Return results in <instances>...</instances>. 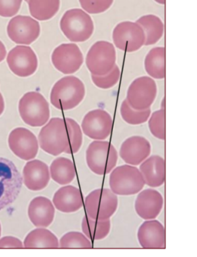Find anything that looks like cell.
<instances>
[{
    "label": "cell",
    "instance_id": "1",
    "mask_svg": "<svg viewBox=\"0 0 197 257\" xmlns=\"http://www.w3.org/2000/svg\"><path fill=\"white\" fill-rule=\"evenodd\" d=\"M85 95L82 81L75 76H66L58 80L52 87L50 102L58 109L70 110L83 101Z\"/></svg>",
    "mask_w": 197,
    "mask_h": 257
},
{
    "label": "cell",
    "instance_id": "2",
    "mask_svg": "<svg viewBox=\"0 0 197 257\" xmlns=\"http://www.w3.org/2000/svg\"><path fill=\"white\" fill-rule=\"evenodd\" d=\"M41 149L52 156L67 154L69 148L68 130L64 119L52 118L43 127L39 135Z\"/></svg>",
    "mask_w": 197,
    "mask_h": 257
},
{
    "label": "cell",
    "instance_id": "3",
    "mask_svg": "<svg viewBox=\"0 0 197 257\" xmlns=\"http://www.w3.org/2000/svg\"><path fill=\"white\" fill-rule=\"evenodd\" d=\"M88 167L98 175L108 174L115 168L118 161V153L110 142L95 141L88 146L85 153Z\"/></svg>",
    "mask_w": 197,
    "mask_h": 257
},
{
    "label": "cell",
    "instance_id": "4",
    "mask_svg": "<svg viewBox=\"0 0 197 257\" xmlns=\"http://www.w3.org/2000/svg\"><path fill=\"white\" fill-rule=\"evenodd\" d=\"M110 177L111 191L117 195L130 196L139 193L145 185L139 169L124 165L113 169Z\"/></svg>",
    "mask_w": 197,
    "mask_h": 257
},
{
    "label": "cell",
    "instance_id": "5",
    "mask_svg": "<svg viewBox=\"0 0 197 257\" xmlns=\"http://www.w3.org/2000/svg\"><path fill=\"white\" fill-rule=\"evenodd\" d=\"M60 29L70 41L81 43L87 41L93 35L94 24L86 12L80 9H72L62 16Z\"/></svg>",
    "mask_w": 197,
    "mask_h": 257
},
{
    "label": "cell",
    "instance_id": "6",
    "mask_svg": "<svg viewBox=\"0 0 197 257\" xmlns=\"http://www.w3.org/2000/svg\"><path fill=\"white\" fill-rule=\"evenodd\" d=\"M19 111L24 122L32 127L43 126L50 115L49 103L36 91L28 92L23 96L19 103Z\"/></svg>",
    "mask_w": 197,
    "mask_h": 257
},
{
    "label": "cell",
    "instance_id": "7",
    "mask_svg": "<svg viewBox=\"0 0 197 257\" xmlns=\"http://www.w3.org/2000/svg\"><path fill=\"white\" fill-rule=\"evenodd\" d=\"M22 185V176L16 165L8 159L0 158V210L18 198Z\"/></svg>",
    "mask_w": 197,
    "mask_h": 257
},
{
    "label": "cell",
    "instance_id": "8",
    "mask_svg": "<svg viewBox=\"0 0 197 257\" xmlns=\"http://www.w3.org/2000/svg\"><path fill=\"white\" fill-rule=\"evenodd\" d=\"M118 197L110 189L94 190L85 199L87 216L94 219H108L118 208Z\"/></svg>",
    "mask_w": 197,
    "mask_h": 257
},
{
    "label": "cell",
    "instance_id": "9",
    "mask_svg": "<svg viewBox=\"0 0 197 257\" xmlns=\"http://www.w3.org/2000/svg\"><path fill=\"white\" fill-rule=\"evenodd\" d=\"M116 51L113 44L98 41L89 49L86 65L92 75L104 76L111 72L116 63Z\"/></svg>",
    "mask_w": 197,
    "mask_h": 257
},
{
    "label": "cell",
    "instance_id": "10",
    "mask_svg": "<svg viewBox=\"0 0 197 257\" xmlns=\"http://www.w3.org/2000/svg\"><path fill=\"white\" fill-rule=\"evenodd\" d=\"M157 85L154 79L143 76L136 79L128 89L127 101L136 110L150 108L156 99Z\"/></svg>",
    "mask_w": 197,
    "mask_h": 257
},
{
    "label": "cell",
    "instance_id": "11",
    "mask_svg": "<svg viewBox=\"0 0 197 257\" xmlns=\"http://www.w3.org/2000/svg\"><path fill=\"white\" fill-rule=\"evenodd\" d=\"M115 45L121 51L133 52L138 51L145 43L143 29L137 23L125 22L115 27L113 33Z\"/></svg>",
    "mask_w": 197,
    "mask_h": 257
},
{
    "label": "cell",
    "instance_id": "12",
    "mask_svg": "<svg viewBox=\"0 0 197 257\" xmlns=\"http://www.w3.org/2000/svg\"><path fill=\"white\" fill-rule=\"evenodd\" d=\"M7 32L14 43L28 45L39 38L41 27L39 22L31 17L18 16L10 20Z\"/></svg>",
    "mask_w": 197,
    "mask_h": 257
},
{
    "label": "cell",
    "instance_id": "13",
    "mask_svg": "<svg viewBox=\"0 0 197 257\" xmlns=\"http://www.w3.org/2000/svg\"><path fill=\"white\" fill-rule=\"evenodd\" d=\"M81 128L89 139L104 141L110 137L112 132V117L104 110H91L83 118Z\"/></svg>",
    "mask_w": 197,
    "mask_h": 257
},
{
    "label": "cell",
    "instance_id": "14",
    "mask_svg": "<svg viewBox=\"0 0 197 257\" xmlns=\"http://www.w3.org/2000/svg\"><path fill=\"white\" fill-rule=\"evenodd\" d=\"M8 144L13 153L23 160L34 159L39 152V141L34 134L25 128H17L10 134Z\"/></svg>",
    "mask_w": 197,
    "mask_h": 257
},
{
    "label": "cell",
    "instance_id": "15",
    "mask_svg": "<svg viewBox=\"0 0 197 257\" xmlns=\"http://www.w3.org/2000/svg\"><path fill=\"white\" fill-rule=\"evenodd\" d=\"M7 62L12 72L19 77L32 76L38 68L35 52L26 46H17L8 54Z\"/></svg>",
    "mask_w": 197,
    "mask_h": 257
},
{
    "label": "cell",
    "instance_id": "16",
    "mask_svg": "<svg viewBox=\"0 0 197 257\" xmlns=\"http://www.w3.org/2000/svg\"><path fill=\"white\" fill-rule=\"evenodd\" d=\"M52 62L59 72L64 74H72L81 68L83 56L75 44H62L54 49Z\"/></svg>",
    "mask_w": 197,
    "mask_h": 257
},
{
    "label": "cell",
    "instance_id": "17",
    "mask_svg": "<svg viewBox=\"0 0 197 257\" xmlns=\"http://www.w3.org/2000/svg\"><path fill=\"white\" fill-rule=\"evenodd\" d=\"M152 146L145 138L135 136L129 138L121 146L119 155L127 164L139 166L150 156Z\"/></svg>",
    "mask_w": 197,
    "mask_h": 257
},
{
    "label": "cell",
    "instance_id": "18",
    "mask_svg": "<svg viewBox=\"0 0 197 257\" xmlns=\"http://www.w3.org/2000/svg\"><path fill=\"white\" fill-rule=\"evenodd\" d=\"M23 183L27 189L39 191L49 185L50 175L49 167L42 161L34 160L27 162L23 171Z\"/></svg>",
    "mask_w": 197,
    "mask_h": 257
},
{
    "label": "cell",
    "instance_id": "19",
    "mask_svg": "<svg viewBox=\"0 0 197 257\" xmlns=\"http://www.w3.org/2000/svg\"><path fill=\"white\" fill-rule=\"evenodd\" d=\"M163 206L162 195L156 190L152 189L140 192L135 204L136 214L146 220L156 218Z\"/></svg>",
    "mask_w": 197,
    "mask_h": 257
},
{
    "label": "cell",
    "instance_id": "20",
    "mask_svg": "<svg viewBox=\"0 0 197 257\" xmlns=\"http://www.w3.org/2000/svg\"><path fill=\"white\" fill-rule=\"evenodd\" d=\"M137 237L142 248L152 249L165 248V228L156 219L144 221L138 229Z\"/></svg>",
    "mask_w": 197,
    "mask_h": 257
},
{
    "label": "cell",
    "instance_id": "21",
    "mask_svg": "<svg viewBox=\"0 0 197 257\" xmlns=\"http://www.w3.org/2000/svg\"><path fill=\"white\" fill-rule=\"evenodd\" d=\"M28 216L35 227H47L53 222L55 207L49 198L38 196L29 204Z\"/></svg>",
    "mask_w": 197,
    "mask_h": 257
},
{
    "label": "cell",
    "instance_id": "22",
    "mask_svg": "<svg viewBox=\"0 0 197 257\" xmlns=\"http://www.w3.org/2000/svg\"><path fill=\"white\" fill-rule=\"evenodd\" d=\"M54 207L63 213L77 212L82 208L83 202L81 191L72 185L60 188L54 194L53 200Z\"/></svg>",
    "mask_w": 197,
    "mask_h": 257
},
{
    "label": "cell",
    "instance_id": "23",
    "mask_svg": "<svg viewBox=\"0 0 197 257\" xmlns=\"http://www.w3.org/2000/svg\"><path fill=\"white\" fill-rule=\"evenodd\" d=\"M139 170L145 184L156 188L162 186L165 181V162L159 156H152L140 165Z\"/></svg>",
    "mask_w": 197,
    "mask_h": 257
},
{
    "label": "cell",
    "instance_id": "24",
    "mask_svg": "<svg viewBox=\"0 0 197 257\" xmlns=\"http://www.w3.org/2000/svg\"><path fill=\"white\" fill-rule=\"evenodd\" d=\"M49 171L52 180L60 185L72 183L76 175L74 163L70 159L63 157L56 158L52 162Z\"/></svg>",
    "mask_w": 197,
    "mask_h": 257
},
{
    "label": "cell",
    "instance_id": "25",
    "mask_svg": "<svg viewBox=\"0 0 197 257\" xmlns=\"http://www.w3.org/2000/svg\"><path fill=\"white\" fill-rule=\"evenodd\" d=\"M24 246L27 248H56L59 247V241L49 229L39 227L27 235Z\"/></svg>",
    "mask_w": 197,
    "mask_h": 257
},
{
    "label": "cell",
    "instance_id": "26",
    "mask_svg": "<svg viewBox=\"0 0 197 257\" xmlns=\"http://www.w3.org/2000/svg\"><path fill=\"white\" fill-rule=\"evenodd\" d=\"M143 29L145 35L144 45H154L162 37L164 26L162 21L154 15H147L138 19L136 22Z\"/></svg>",
    "mask_w": 197,
    "mask_h": 257
},
{
    "label": "cell",
    "instance_id": "27",
    "mask_svg": "<svg viewBox=\"0 0 197 257\" xmlns=\"http://www.w3.org/2000/svg\"><path fill=\"white\" fill-rule=\"evenodd\" d=\"M144 66L146 72L153 78L161 79L165 77V49L156 47L146 56Z\"/></svg>",
    "mask_w": 197,
    "mask_h": 257
},
{
    "label": "cell",
    "instance_id": "28",
    "mask_svg": "<svg viewBox=\"0 0 197 257\" xmlns=\"http://www.w3.org/2000/svg\"><path fill=\"white\" fill-rule=\"evenodd\" d=\"M29 12L39 21H47L53 18L60 9V0H29Z\"/></svg>",
    "mask_w": 197,
    "mask_h": 257
},
{
    "label": "cell",
    "instance_id": "29",
    "mask_svg": "<svg viewBox=\"0 0 197 257\" xmlns=\"http://www.w3.org/2000/svg\"><path fill=\"white\" fill-rule=\"evenodd\" d=\"M111 220L94 219L85 216L81 223V229L84 235L91 240H102L109 235L111 230Z\"/></svg>",
    "mask_w": 197,
    "mask_h": 257
},
{
    "label": "cell",
    "instance_id": "30",
    "mask_svg": "<svg viewBox=\"0 0 197 257\" xmlns=\"http://www.w3.org/2000/svg\"><path fill=\"white\" fill-rule=\"evenodd\" d=\"M121 114L124 120L128 124L131 125H139L146 122L150 118L151 109L136 110L132 108L125 100L121 104Z\"/></svg>",
    "mask_w": 197,
    "mask_h": 257
},
{
    "label": "cell",
    "instance_id": "31",
    "mask_svg": "<svg viewBox=\"0 0 197 257\" xmlns=\"http://www.w3.org/2000/svg\"><path fill=\"white\" fill-rule=\"evenodd\" d=\"M69 138V148L67 154H75L80 150L83 144V134L80 126L72 118H66Z\"/></svg>",
    "mask_w": 197,
    "mask_h": 257
},
{
    "label": "cell",
    "instance_id": "32",
    "mask_svg": "<svg viewBox=\"0 0 197 257\" xmlns=\"http://www.w3.org/2000/svg\"><path fill=\"white\" fill-rule=\"evenodd\" d=\"M59 247L62 248H90L91 242L79 232H68L63 235L59 242Z\"/></svg>",
    "mask_w": 197,
    "mask_h": 257
},
{
    "label": "cell",
    "instance_id": "33",
    "mask_svg": "<svg viewBox=\"0 0 197 257\" xmlns=\"http://www.w3.org/2000/svg\"><path fill=\"white\" fill-rule=\"evenodd\" d=\"M149 129L156 139L165 140V109L164 108L153 112L148 122Z\"/></svg>",
    "mask_w": 197,
    "mask_h": 257
},
{
    "label": "cell",
    "instance_id": "34",
    "mask_svg": "<svg viewBox=\"0 0 197 257\" xmlns=\"http://www.w3.org/2000/svg\"><path fill=\"white\" fill-rule=\"evenodd\" d=\"M120 76V70L118 66L115 64L114 68L108 74L104 76H95L91 74V79L94 84L98 88L107 89L115 86L118 83Z\"/></svg>",
    "mask_w": 197,
    "mask_h": 257
},
{
    "label": "cell",
    "instance_id": "35",
    "mask_svg": "<svg viewBox=\"0 0 197 257\" xmlns=\"http://www.w3.org/2000/svg\"><path fill=\"white\" fill-rule=\"evenodd\" d=\"M81 8L90 14H98L106 12L114 0H79Z\"/></svg>",
    "mask_w": 197,
    "mask_h": 257
},
{
    "label": "cell",
    "instance_id": "36",
    "mask_svg": "<svg viewBox=\"0 0 197 257\" xmlns=\"http://www.w3.org/2000/svg\"><path fill=\"white\" fill-rule=\"evenodd\" d=\"M22 0H0V16L11 18L20 11Z\"/></svg>",
    "mask_w": 197,
    "mask_h": 257
},
{
    "label": "cell",
    "instance_id": "37",
    "mask_svg": "<svg viewBox=\"0 0 197 257\" xmlns=\"http://www.w3.org/2000/svg\"><path fill=\"white\" fill-rule=\"evenodd\" d=\"M24 247V243L18 238L12 237V236H6V237L0 239V248H22Z\"/></svg>",
    "mask_w": 197,
    "mask_h": 257
},
{
    "label": "cell",
    "instance_id": "38",
    "mask_svg": "<svg viewBox=\"0 0 197 257\" xmlns=\"http://www.w3.org/2000/svg\"><path fill=\"white\" fill-rule=\"evenodd\" d=\"M6 54H7V51H6V47L3 43L0 41V62L5 59Z\"/></svg>",
    "mask_w": 197,
    "mask_h": 257
},
{
    "label": "cell",
    "instance_id": "39",
    "mask_svg": "<svg viewBox=\"0 0 197 257\" xmlns=\"http://www.w3.org/2000/svg\"><path fill=\"white\" fill-rule=\"evenodd\" d=\"M4 109H5V102H4L3 96L0 93V116L3 113Z\"/></svg>",
    "mask_w": 197,
    "mask_h": 257
},
{
    "label": "cell",
    "instance_id": "40",
    "mask_svg": "<svg viewBox=\"0 0 197 257\" xmlns=\"http://www.w3.org/2000/svg\"><path fill=\"white\" fill-rule=\"evenodd\" d=\"M155 2H156L157 3L162 4V5H164L165 4V0H154Z\"/></svg>",
    "mask_w": 197,
    "mask_h": 257
},
{
    "label": "cell",
    "instance_id": "41",
    "mask_svg": "<svg viewBox=\"0 0 197 257\" xmlns=\"http://www.w3.org/2000/svg\"><path fill=\"white\" fill-rule=\"evenodd\" d=\"M2 233V226H1V223H0V236H1Z\"/></svg>",
    "mask_w": 197,
    "mask_h": 257
},
{
    "label": "cell",
    "instance_id": "42",
    "mask_svg": "<svg viewBox=\"0 0 197 257\" xmlns=\"http://www.w3.org/2000/svg\"><path fill=\"white\" fill-rule=\"evenodd\" d=\"M25 2H28L29 0H25Z\"/></svg>",
    "mask_w": 197,
    "mask_h": 257
}]
</instances>
